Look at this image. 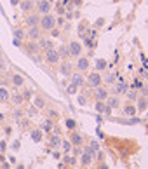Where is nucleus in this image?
<instances>
[{
	"instance_id": "nucleus-1",
	"label": "nucleus",
	"mask_w": 148,
	"mask_h": 169,
	"mask_svg": "<svg viewBox=\"0 0 148 169\" xmlns=\"http://www.w3.org/2000/svg\"><path fill=\"white\" fill-rule=\"evenodd\" d=\"M38 28L42 30V32H51L53 28H56V17L53 14H44L40 16L38 19Z\"/></svg>"
},
{
	"instance_id": "nucleus-2",
	"label": "nucleus",
	"mask_w": 148,
	"mask_h": 169,
	"mask_svg": "<svg viewBox=\"0 0 148 169\" xmlns=\"http://www.w3.org/2000/svg\"><path fill=\"white\" fill-rule=\"evenodd\" d=\"M35 9H37L38 16L49 14L51 9H53V2H49V0H38V2H35Z\"/></svg>"
},
{
	"instance_id": "nucleus-3",
	"label": "nucleus",
	"mask_w": 148,
	"mask_h": 169,
	"mask_svg": "<svg viewBox=\"0 0 148 169\" xmlns=\"http://www.w3.org/2000/svg\"><path fill=\"white\" fill-rule=\"evenodd\" d=\"M44 60L47 61L49 65H58L59 61H61V58H59V52L56 47H53V49H47L45 51V56H44Z\"/></svg>"
},
{
	"instance_id": "nucleus-4",
	"label": "nucleus",
	"mask_w": 148,
	"mask_h": 169,
	"mask_svg": "<svg viewBox=\"0 0 148 169\" xmlns=\"http://www.w3.org/2000/svg\"><path fill=\"white\" fill-rule=\"evenodd\" d=\"M101 84H103V79H101V73H98V71H92V73H89L87 75V86L92 89L99 87Z\"/></svg>"
},
{
	"instance_id": "nucleus-5",
	"label": "nucleus",
	"mask_w": 148,
	"mask_h": 169,
	"mask_svg": "<svg viewBox=\"0 0 148 169\" xmlns=\"http://www.w3.org/2000/svg\"><path fill=\"white\" fill-rule=\"evenodd\" d=\"M68 51H70V56H73V58L82 56V45H80L79 40H72L68 44Z\"/></svg>"
},
{
	"instance_id": "nucleus-6",
	"label": "nucleus",
	"mask_w": 148,
	"mask_h": 169,
	"mask_svg": "<svg viewBox=\"0 0 148 169\" xmlns=\"http://www.w3.org/2000/svg\"><path fill=\"white\" fill-rule=\"evenodd\" d=\"M59 73L63 77H70L73 73V65H72L68 60H64L63 63H59Z\"/></svg>"
},
{
	"instance_id": "nucleus-7",
	"label": "nucleus",
	"mask_w": 148,
	"mask_h": 169,
	"mask_svg": "<svg viewBox=\"0 0 148 169\" xmlns=\"http://www.w3.org/2000/svg\"><path fill=\"white\" fill-rule=\"evenodd\" d=\"M89 66H91L89 65V60H87L85 56H79V58H77V65H75V68H77L80 73L87 71V70H89Z\"/></svg>"
},
{
	"instance_id": "nucleus-8",
	"label": "nucleus",
	"mask_w": 148,
	"mask_h": 169,
	"mask_svg": "<svg viewBox=\"0 0 148 169\" xmlns=\"http://www.w3.org/2000/svg\"><path fill=\"white\" fill-rule=\"evenodd\" d=\"M26 37L30 38V40H38V38L42 37V30L38 26H30L26 32Z\"/></svg>"
},
{
	"instance_id": "nucleus-9",
	"label": "nucleus",
	"mask_w": 148,
	"mask_h": 169,
	"mask_svg": "<svg viewBox=\"0 0 148 169\" xmlns=\"http://www.w3.org/2000/svg\"><path fill=\"white\" fill-rule=\"evenodd\" d=\"M19 7H21V11L25 12V14H30V12L35 9V2H32V0H21V2H19Z\"/></svg>"
},
{
	"instance_id": "nucleus-10",
	"label": "nucleus",
	"mask_w": 148,
	"mask_h": 169,
	"mask_svg": "<svg viewBox=\"0 0 148 169\" xmlns=\"http://www.w3.org/2000/svg\"><path fill=\"white\" fill-rule=\"evenodd\" d=\"M70 79H72V84H75L77 87H82L85 84V79H84V75L80 73V71H77V73H72L70 75Z\"/></svg>"
},
{
	"instance_id": "nucleus-11",
	"label": "nucleus",
	"mask_w": 148,
	"mask_h": 169,
	"mask_svg": "<svg viewBox=\"0 0 148 169\" xmlns=\"http://www.w3.org/2000/svg\"><path fill=\"white\" fill-rule=\"evenodd\" d=\"M38 42V47H40V49H44V51H47V49H53L54 47V42H53V38H38L37 40Z\"/></svg>"
},
{
	"instance_id": "nucleus-12",
	"label": "nucleus",
	"mask_w": 148,
	"mask_h": 169,
	"mask_svg": "<svg viewBox=\"0 0 148 169\" xmlns=\"http://www.w3.org/2000/svg\"><path fill=\"white\" fill-rule=\"evenodd\" d=\"M92 153H94V150H92L91 147L84 150V153H82V164H84V166L92 162Z\"/></svg>"
},
{
	"instance_id": "nucleus-13",
	"label": "nucleus",
	"mask_w": 148,
	"mask_h": 169,
	"mask_svg": "<svg viewBox=\"0 0 148 169\" xmlns=\"http://www.w3.org/2000/svg\"><path fill=\"white\" fill-rule=\"evenodd\" d=\"M38 19H40V16L38 14H28L26 16V19H25V23H26V26L30 28V26H38Z\"/></svg>"
},
{
	"instance_id": "nucleus-14",
	"label": "nucleus",
	"mask_w": 148,
	"mask_h": 169,
	"mask_svg": "<svg viewBox=\"0 0 148 169\" xmlns=\"http://www.w3.org/2000/svg\"><path fill=\"white\" fill-rule=\"evenodd\" d=\"M94 96H96V99L98 101H105L106 98H108V89H105V87H96V93H94Z\"/></svg>"
},
{
	"instance_id": "nucleus-15",
	"label": "nucleus",
	"mask_w": 148,
	"mask_h": 169,
	"mask_svg": "<svg viewBox=\"0 0 148 169\" xmlns=\"http://www.w3.org/2000/svg\"><path fill=\"white\" fill-rule=\"evenodd\" d=\"M11 82L14 87H23L25 86V77L19 75V73H14V75L11 77Z\"/></svg>"
},
{
	"instance_id": "nucleus-16",
	"label": "nucleus",
	"mask_w": 148,
	"mask_h": 169,
	"mask_svg": "<svg viewBox=\"0 0 148 169\" xmlns=\"http://www.w3.org/2000/svg\"><path fill=\"white\" fill-rule=\"evenodd\" d=\"M70 143H73L75 147H80V145L84 143V138L80 136L79 133H73V134H72V138H70Z\"/></svg>"
},
{
	"instance_id": "nucleus-17",
	"label": "nucleus",
	"mask_w": 148,
	"mask_h": 169,
	"mask_svg": "<svg viewBox=\"0 0 148 169\" xmlns=\"http://www.w3.org/2000/svg\"><path fill=\"white\" fill-rule=\"evenodd\" d=\"M94 108H96V112H101V113H110L111 112V108H108L103 101H98V103L94 105Z\"/></svg>"
},
{
	"instance_id": "nucleus-18",
	"label": "nucleus",
	"mask_w": 148,
	"mask_h": 169,
	"mask_svg": "<svg viewBox=\"0 0 148 169\" xmlns=\"http://www.w3.org/2000/svg\"><path fill=\"white\" fill-rule=\"evenodd\" d=\"M42 136H44V131L42 129H32V140L35 143L42 141Z\"/></svg>"
},
{
	"instance_id": "nucleus-19",
	"label": "nucleus",
	"mask_w": 148,
	"mask_h": 169,
	"mask_svg": "<svg viewBox=\"0 0 148 169\" xmlns=\"http://www.w3.org/2000/svg\"><path fill=\"white\" fill-rule=\"evenodd\" d=\"M58 52H59V58H61V60H68V58H70L68 45H61V47L58 49Z\"/></svg>"
},
{
	"instance_id": "nucleus-20",
	"label": "nucleus",
	"mask_w": 148,
	"mask_h": 169,
	"mask_svg": "<svg viewBox=\"0 0 148 169\" xmlns=\"http://www.w3.org/2000/svg\"><path fill=\"white\" fill-rule=\"evenodd\" d=\"M38 49H40V47H38L37 40H30V42L26 44V51H28V52H37Z\"/></svg>"
},
{
	"instance_id": "nucleus-21",
	"label": "nucleus",
	"mask_w": 148,
	"mask_h": 169,
	"mask_svg": "<svg viewBox=\"0 0 148 169\" xmlns=\"http://www.w3.org/2000/svg\"><path fill=\"white\" fill-rule=\"evenodd\" d=\"M40 129H42V131H45V133H49V131H53L54 127H53V120L51 119H45L42 122V127H40Z\"/></svg>"
},
{
	"instance_id": "nucleus-22",
	"label": "nucleus",
	"mask_w": 148,
	"mask_h": 169,
	"mask_svg": "<svg viewBox=\"0 0 148 169\" xmlns=\"http://www.w3.org/2000/svg\"><path fill=\"white\" fill-rule=\"evenodd\" d=\"M7 99H11V93H9V89L0 87V101H7Z\"/></svg>"
},
{
	"instance_id": "nucleus-23",
	"label": "nucleus",
	"mask_w": 148,
	"mask_h": 169,
	"mask_svg": "<svg viewBox=\"0 0 148 169\" xmlns=\"http://www.w3.org/2000/svg\"><path fill=\"white\" fill-rule=\"evenodd\" d=\"M124 113H126L127 117H134V115H136V108H134L132 105H127L126 108H124Z\"/></svg>"
},
{
	"instance_id": "nucleus-24",
	"label": "nucleus",
	"mask_w": 148,
	"mask_h": 169,
	"mask_svg": "<svg viewBox=\"0 0 148 169\" xmlns=\"http://www.w3.org/2000/svg\"><path fill=\"white\" fill-rule=\"evenodd\" d=\"M51 147H58L59 143H61V136H59L58 133H56V134H53V136H51Z\"/></svg>"
},
{
	"instance_id": "nucleus-25",
	"label": "nucleus",
	"mask_w": 148,
	"mask_h": 169,
	"mask_svg": "<svg viewBox=\"0 0 148 169\" xmlns=\"http://www.w3.org/2000/svg\"><path fill=\"white\" fill-rule=\"evenodd\" d=\"M11 98H12V101H14V105H21L23 103V101H25V98H23V94H12V96H11Z\"/></svg>"
},
{
	"instance_id": "nucleus-26",
	"label": "nucleus",
	"mask_w": 148,
	"mask_h": 169,
	"mask_svg": "<svg viewBox=\"0 0 148 169\" xmlns=\"http://www.w3.org/2000/svg\"><path fill=\"white\" fill-rule=\"evenodd\" d=\"M126 89H127V84H124V82H120V84H119V86H117V87L113 89V93H115V94H120V93H124Z\"/></svg>"
},
{
	"instance_id": "nucleus-27",
	"label": "nucleus",
	"mask_w": 148,
	"mask_h": 169,
	"mask_svg": "<svg viewBox=\"0 0 148 169\" xmlns=\"http://www.w3.org/2000/svg\"><path fill=\"white\" fill-rule=\"evenodd\" d=\"M106 99H108V105H106L108 108H117L119 106V99L117 98H106Z\"/></svg>"
},
{
	"instance_id": "nucleus-28",
	"label": "nucleus",
	"mask_w": 148,
	"mask_h": 169,
	"mask_svg": "<svg viewBox=\"0 0 148 169\" xmlns=\"http://www.w3.org/2000/svg\"><path fill=\"white\" fill-rule=\"evenodd\" d=\"M33 103H35V106H37V108H44V106H45V101H44L40 96H37V98L33 99Z\"/></svg>"
},
{
	"instance_id": "nucleus-29",
	"label": "nucleus",
	"mask_w": 148,
	"mask_h": 169,
	"mask_svg": "<svg viewBox=\"0 0 148 169\" xmlns=\"http://www.w3.org/2000/svg\"><path fill=\"white\" fill-rule=\"evenodd\" d=\"M14 37L19 38V40H23V38L26 37V32H25V30H21V28H18L16 32H14Z\"/></svg>"
},
{
	"instance_id": "nucleus-30",
	"label": "nucleus",
	"mask_w": 148,
	"mask_h": 169,
	"mask_svg": "<svg viewBox=\"0 0 148 169\" xmlns=\"http://www.w3.org/2000/svg\"><path fill=\"white\" fill-rule=\"evenodd\" d=\"M96 68H98V70H105L106 68V61L105 60H98L96 61Z\"/></svg>"
},
{
	"instance_id": "nucleus-31",
	"label": "nucleus",
	"mask_w": 148,
	"mask_h": 169,
	"mask_svg": "<svg viewBox=\"0 0 148 169\" xmlns=\"http://www.w3.org/2000/svg\"><path fill=\"white\" fill-rule=\"evenodd\" d=\"M146 105H148V101H146L145 98H141V99H139V103H138V108H139V110H145V108H146Z\"/></svg>"
},
{
	"instance_id": "nucleus-32",
	"label": "nucleus",
	"mask_w": 148,
	"mask_h": 169,
	"mask_svg": "<svg viewBox=\"0 0 148 169\" xmlns=\"http://www.w3.org/2000/svg\"><path fill=\"white\" fill-rule=\"evenodd\" d=\"M61 145H63L64 153H68L70 152V147H72V143H70V141H63V140H61Z\"/></svg>"
},
{
	"instance_id": "nucleus-33",
	"label": "nucleus",
	"mask_w": 148,
	"mask_h": 169,
	"mask_svg": "<svg viewBox=\"0 0 148 169\" xmlns=\"http://www.w3.org/2000/svg\"><path fill=\"white\" fill-rule=\"evenodd\" d=\"M66 127H68V129H75V127H77V122L72 120V119H68L66 120Z\"/></svg>"
},
{
	"instance_id": "nucleus-34",
	"label": "nucleus",
	"mask_w": 148,
	"mask_h": 169,
	"mask_svg": "<svg viewBox=\"0 0 148 169\" xmlns=\"http://www.w3.org/2000/svg\"><path fill=\"white\" fill-rule=\"evenodd\" d=\"M56 12H58L59 16H63V14H66V11H64V7L61 6V4H58V6H56Z\"/></svg>"
},
{
	"instance_id": "nucleus-35",
	"label": "nucleus",
	"mask_w": 148,
	"mask_h": 169,
	"mask_svg": "<svg viewBox=\"0 0 148 169\" xmlns=\"http://www.w3.org/2000/svg\"><path fill=\"white\" fill-rule=\"evenodd\" d=\"M77 91H79V87H77L75 84H70V86H68V93H70V94H75Z\"/></svg>"
},
{
	"instance_id": "nucleus-36",
	"label": "nucleus",
	"mask_w": 148,
	"mask_h": 169,
	"mask_svg": "<svg viewBox=\"0 0 148 169\" xmlns=\"http://www.w3.org/2000/svg\"><path fill=\"white\" fill-rule=\"evenodd\" d=\"M84 42H85V45H87V47H91V49H92V47H94V40H92V38H85V40H84Z\"/></svg>"
},
{
	"instance_id": "nucleus-37",
	"label": "nucleus",
	"mask_w": 148,
	"mask_h": 169,
	"mask_svg": "<svg viewBox=\"0 0 148 169\" xmlns=\"http://www.w3.org/2000/svg\"><path fill=\"white\" fill-rule=\"evenodd\" d=\"M51 35H53V37H59V30L53 28V30H51Z\"/></svg>"
},
{
	"instance_id": "nucleus-38",
	"label": "nucleus",
	"mask_w": 148,
	"mask_h": 169,
	"mask_svg": "<svg viewBox=\"0 0 148 169\" xmlns=\"http://www.w3.org/2000/svg\"><path fill=\"white\" fill-rule=\"evenodd\" d=\"M12 44L16 45V47H19V45H21V40H19V38H16V37H14V40H12Z\"/></svg>"
},
{
	"instance_id": "nucleus-39",
	"label": "nucleus",
	"mask_w": 148,
	"mask_h": 169,
	"mask_svg": "<svg viewBox=\"0 0 148 169\" xmlns=\"http://www.w3.org/2000/svg\"><path fill=\"white\" fill-rule=\"evenodd\" d=\"M139 87H143L141 80H136V82H134V89H139Z\"/></svg>"
},
{
	"instance_id": "nucleus-40",
	"label": "nucleus",
	"mask_w": 148,
	"mask_h": 169,
	"mask_svg": "<svg viewBox=\"0 0 148 169\" xmlns=\"http://www.w3.org/2000/svg\"><path fill=\"white\" fill-rule=\"evenodd\" d=\"M37 113V110L33 108V106H30V108H28V115H35Z\"/></svg>"
},
{
	"instance_id": "nucleus-41",
	"label": "nucleus",
	"mask_w": 148,
	"mask_h": 169,
	"mask_svg": "<svg viewBox=\"0 0 148 169\" xmlns=\"http://www.w3.org/2000/svg\"><path fill=\"white\" fill-rule=\"evenodd\" d=\"M30 96H32V93H30V91H25V94H23V98H25V99H30Z\"/></svg>"
},
{
	"instance_id": "nucleus-42",
	"label": "nucleus",
	"mask_w": 148,
	"mask_h": 169,
	"mask_svg": "<svg viewBox=\"0 0 148 169\" xmlns=\"http://www.w3.org/2000/svg\"><path fill=\"white\" fill-rule=\"evenodd\" d=\"M127 96H129V99H136V93H134V91H131Z\"/></svg>"
},
{
	"instance_id": "nucleus-43",
	"label": "nucleus",
	"mask_w": 148,
	"mask_h": 169,
	"mask_svg": "<svg viewBox=\"0 0 148 169\" xmlns=\"http://www.w3.org/2000/svg\"><path fill=\"white\" fill-rule=\"evenodd\" d=\"M91 148H92V150H98L99 147H98V143H96V141H92V143H91Z\"/></svg>"
},
{
	"instance_id": "nucleus-44",
	"label": "nucleus",
	"mask_w": 148,
	"mask_h": 169,
	"mask_svg": "<svg viewBox=\"0 0 148 169\" xmlns=\"http://www.w3.org/2000/svg\"><path fill=\"white\" fill-rule=\"evenodd\" d=\"M113 79H115V75L111 73V75H108V79H106V82H113Z\"/></svg>"
},
{
	"instance_id": "nucleus-45",
	"label": "nucleus",
	"mask_w": 148,
	"mask_h": 169,
	"mask_svg": "<svg viewBox=\"0 0 148 169\" xmlns=\"http://www.w3.org/2000/svg\"><path fill=\"white\" fill-rule=\"evenodd\" d=\"M14 115H16L18 119H19V117H23V112H21V110H16V113H14Z\"/></svg>"
},
{
	"instance_id": "nucleus-46",
	"label": "nucleus",
	"mask_w": 148,
	"mask_h": 169,
	"mask_svg": "<svg viewBox=\"0 0 148 169\" xmlns=\"http://www.w3.org/2000/svg\"><path fill=\"white\" fill-rule=\"evenodd\" d=\"M19 2L21 0H11V6H19Z\"/></svg>"
},
{
	"instance_id": "nucleus-47",
	"label": "nucleus",
	"mask_w": 148,
	"mask_h": 169,
	"mask_svg": "<svg viewBox=\"0 0 148 169\" xmlns=\"http://www.w3.org/2000/svg\"><path fill=\"white\" fill-rule=\"evenodd\" d=\"M61 6H70V0H61Z\"/></svg>"
},
{
	"instance_id": "nucleus-48",
	"label": "nucleus",
	"mask_w": 148,
	"mask_h": 169,
	"mask_svg": "<svg viewBox=\"0 0 148 169\" xmlns=\"http://www.w3.org/2000/svg\"><path fill=\"white\" fill-rule=\"evenodd\" d=\"M49 115H51V117H56V115H58V112H56V110H51V112H49Z\"/></svg>"
},
{
	"instance_id": "nucleus-49",
	"label": "nucleus",
	"mask_w": 148,
	"mask_h": 169,
	"mask_svg": "<svg viewBox=\"0 0 148 169\" xmlns=\"http://www.w3.org/2000/svg\"><path fill=\"white\" fill-rule=\"evenodd\" d=\"M79 103H80V105H85V99H84V96H80V98H79Z\"/></svg>"
},
{
	"instance_id": "nucleus-50",
	"label": "nucleus",
	"mask_w": 148,
	"mask_h": 169,
	"mask_svg": "<svg viewBox=\"0 0 148 169\" xmlns=\"http://www.w3.org/2000/svg\"><path fill=\"white\" fill-rule=\"evenodd\" d=\"M101 169H108V167H106V166H101Z\"/></svg>"
},
{
	"instance_id": "nucleus-51",
	"label": "nucleus",
	"mask_w": 148,
	"mask_h": 169,
	"mask_svg": "<svg viewBox=\"0 0 148 169\" xmlns=\"http://www.w3.org/2000/svg\"><path fill=\"white\" fill-rule=\"evenodd\" d=\"M0 84H2V75H0Z\"/></svg>"
},
{
	"instance_id": "nucleus-52",
	"label": "nucleus",
	"mask_w": 148,
	"mask_h": 169,
	"mask_svg": "<svg viewBox=\"0 0 148 169\" xmlns=\"http://www.w3.org/2000/svg\"><path fill=\"white\" fill-rule=\"evenodd\" d=\"M32 2H38V0H32Z\"/></svg>"
},
{
	"instance_id": "nucleus-53",
	"label": "nucleus",
	"mask_w": 148,
	"mask_h": 169,
	"mask_svg": "<svg viewBox=\"0 0 148 169\" xmlns=\"http://www.w3.org/2000/svg\"><path fill=\"white\" fill-rule=\"evenodd\" d=\"M49 2H54V0H49Z\"/></svg>"
}]
</instances>
